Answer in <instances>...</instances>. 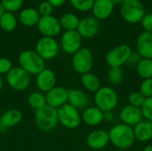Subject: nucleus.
I'll use <instances>...</instances> for the list:
<instances>
[{"label": "nucleus", "instance_id": "7ed1b4c3", "mask_svg": "<svg viewBox=\"0 0 152 151\" xmlns=\"http://www.w3.org/2000/svg\"><path fill=\"white\" fill-rule=\"evenodd\" d=\"M94 101L102 111H113L118 104V94L111 86H102L94 93Z\"/></svg>", "mask_w": 152, "mask_h": 151}, {"label": "nucleus", "instance_id": "72a5a7b5", "mask_svg": "<svg viewBox=\"0 0 152 151\" xmlns=\"http://www.w3.org/2000/svg\"><path fill=\"white\" fill-rule=\"evenodd\" d=\"M143 118L152 122V97L146 98L144 103L141 107Z\"/></svg>", "mask_w": 152, "mask_h": 151}, {"label": "nucleus", "instance_id": "e433bc0d", "mask_svg": "<svg viewBox=\"0 0 152 151\" xmlns=\"http://www.w3.org/2000/svg\"><path fill=\"white\" fill-rule=\"evenodd\" d=\"M12 68V63L8 58H0V75H6Z\"/></svg>", "mask_w": 152, "mask_h": 151}, {"label": "nucleus", "instance_id": "6e6552de", "mask_svg": "<svg viewBox=\"0 0 152 151\" xmlns=\"http://www.w3.org/2000/svg\"><path fill=\"white\" fill-rule=\"evenodd\" d=\"M132 53V48L128 44H118L107 53L105 56L106 63L110 68H122L123 65L126 64Z\"/></svg>", "mask_w": 152, "mask_h": 151}, {"label": "nucleus", "instance_id": "ddd939ff", "mask_svg": "<svg viewBox=\"0 0 152 151\" xmlns=\"http://www.w3.org/2000/svg\"><path fill=\"white\" fill-rule=\"evenodd\" d=\"M119 118L121 120V123L131 127L135 126L137 124L144 119L141 108H137L130 104L126 105L121 109L119 112Z\"/></svg>", "mask_w": 152, "mask_h": 151}, {"label": "nucleus", "instance_id": "58836bf2", "mask_svg": "<svg viewBox=\"0 0 152 151\" xmlns=\"http://www.w3.org/2000/svg\"><path fill=\"white\" fill-rule=\"evenodd\" d=\"M141 60H142V56L137 52H133L126 61V65L130 67H136Z\"/></svg>", "mask_w": 152, "mask_h": 151}, {"label": "nucleus", "instance_id": "2eb2a0df", "mask_svg": "<svg viewBox=\"0 0 152 151\" xmlns=\"http://www.w3.org/2000/svg\"><path fill=\"white\" fill-rule=\"evenodd\" d=\"M57 77L53 69H44L41 72L37 75L36 84L38 90L44 93H46L51 89L56 86Z\"/></svg>", "mask_w": 152, "mask_h": 151}, {"label": "nucleus", "instance_id": "f03ea898", "mask_svg": "<svg viewBox=\"0 0 152 151\" xmlns=\"http://www.w3.org/2000/svg\"><path fill=\"white\" fill-rule=\"evenodd\" d=\"M19 67L30 76H37L45 69V61L43 60L35 50L27 49L22 51L18 56Z\"/></svg>", "mask_w": 152, "mask_h": 151}, {"label": "nucleus", "instance_id": "ea45409f", "mask_svg": "<svg viewBox=\"0 0 152 151\" xmlns=\"http://www.w3.org/2000/svg\"><path fill=\"white\" fill-rule=\"evenodd\" d=\"M114 119V113L113 111H105L103 112V121L105 122H111Z\"/></svg>", "mask_w": 152, "mask_h": 151}, {"label": "nucleus", "instance_id": "cd10ccee", "mask_svg": "<svg viewBox=\"0 0 152 151\" xmlns=\"http://www.w3.org/2000/svg\"><path fill=\"white\" fill-rule=\"evenodd\" d=\"M17 19L13 12H5L0 18V28L5 32H12L16 28Z\"/></svg>", "mask_w": 152, "mask_h": 151}, {"label": "nucleus", "instance_id": "7c9ffc66", "mask_svg": "<svg viewBox=\"0 0 152 151\" xmlns=\"http://www.w3.org/2000/svg\"><path fill=\"white\" fill-rule=\"evenodd\" d=\"M71 5L79 12L91 11L94 0H69Z\"/></svg>", "mask_w": 152, "mask_h": 151}, {"label": "nucleus", "instance_id": "de8ad7c7", "mask_svg": "<svg viewBox=\"0 0 152 151\" xmlns=\"http://www.w3.org/2000/svg\"><path fill=\"white\" fill-rule=\"evenodd\" d=\"M1 115H2V113H1V110H0V118H1Z\"/></svg>", "mask_w": 152, "mask_h": 151}, {"label": "nucleus", "instance_id": "20e7f679", "mask_svg": "<svg viewBox=\"0 0 152 151\" xmlns=\"http://www.w3.org/2000/svg\"><path fill=\"white\" fill-rule=\"evenodd\" d=\"M34 119L35 124L39 130L43 132H51L59 124L57 109L45 105L35 111Z\"/></svg>", "mask_w": 152, "mask_h": 151}, {"label": "nucleus", "instance_id": "49530a36", "mask_svg": "<svg viewBox=\"0 0 152 151\" xmlns=\"http://www.w3.org/2000/svg\"><path fill=\"white\" fill-rule=\"evenodd\" d=\"M115 151H126V150H117Z\"/></svg>", "mask_w": 152, "mask_h": 151}, {"label": "nucleus", "instance_id": "5701e85b", "mask_svg": "<svg viewBox=\"0 0 152 151\" xmlns=\"http://www.w3.org/2000/svg\"><path fill=\"white\" fill-rule=\"evenodd\" d=\"M133 128L135 141L146 143L152 140V122L143 119Z\"/></svg>", "mask_w": 152, "mask_h": 151}, {"label": "nucleus", "instance_id": "4be33fe9", "mask_svg": "<svg viewBox=\"0 0 152 151\" xmlns=\"http://www.w3.org/2000/svg\"><path fill=\"white\" fill-rule=\"evenodd\" d=\"M22 120V113L17 109H10L1 115L0 128L7 130L20 124Z\"/></svg>", "mask_w": 152, "mask_h": 151}, {"label": "nucleus", "instance_id": "f257e3e1", "mask_svg": "<svg viewBox=\"0 0 152 151\" xmlns=\"http://www.w3.org/2000/svg\"><path fill=\"white\" fill-rule=\"evenodd\" d=\"M108 133L110 143L117 148V150H126L130 149L135 142L134 128L123 123L114 125Z\"/></svg>", "mask_w": 152, "mask_h": 151}, {"label": "nucleus", "instance_id": "a18cd8bd", "mask_svg": "<svg viewBox=\"0 0 152 151\" xmlns=\"http://www.w3.org/2000/svg\"><path fill=\"white\" fill-rule=\"evenodd\" d=\"M3 85H4V83H3V79H2V77L0 75V92L2 91L3 89Z\"/></svg>", "mask_w": 152, "mask_h": 151}, {"label": "nucleus", "instance_id": "c9c22d12", "mask_svg": "<svg viewBox=\"0 0 152 151\" xmlns=\"http://www.w3.org/2000/svg\"><path fill=\"white\" fill-rule=\"evenodd\" d=\"M37 11H38V12H39V14H40L41 17L50 16L53 13V6L50 3H48L47 1H43L42 3L39 4L38 8H37Z\"/></svg>", "mask_w": 152, "mask_h": 151}, {"label": "nucleus", "instance_id": "79ce46f5", "mask_svg": "<svg viewBox=\"0 0 152 151\" xmlns=\"http://www.w3.org/2000/svg\"><path fill=\"white\" fill-rule=\"evenodd\" d=\"M6 11H5V9H4V7L3 6V4L0 3V18H1V16Z\"/></svg>", "mask_w": 152, "mask_h": 151}, {"label": "nucleus", "instance_id": "4468645a", "mask_svg": "<svg viewBox=\"0 0 152 151\" xmlns=\"http://www.w3.org/2000/svg\"><path fill=\"white\" fill-rule=\"evenodd\" d=\"M99 29V20L94 16H87L79 20L77 31L82 38H92L98 34Z\"/></svg>", "mask_w": 152, "mask_h": 151}, {"label": "nucleus", "instance_id": "dca6fc26", "mask_svg": "<svg viewBox=\"0 0 152 151\" xmlns=\"http://www.w3.org/2000/svg\"><path fill=\"white\" fill-rule=\"evenodd\" d=\"M45 94L46 104L54 109H59L68 103V89L62 86H55Z\"/></svg>", "mask_w": 152, "mask_h": 151}, {"label": "nucleus", "instance_id": "c756f323", "mask_svg": "<svg viewBox=\"0 0 152 151\" xmlns=\"http://www.w3.org/2000/svg\"><path fill=\"white\" fill-rule=\"evenodd\" d=\"M124 70L122 68H110L107 72V78L111 85H120L124 80Z\"/></svg>", "mask_w": 152, "mask_h": 151}, {"label": "nucleus", "instance_id": "9d476101", "mask_svg": "<svg viewBox=\"0 0 152 151\" xmlns=\"http://www.w3.org/2000/svg\"><path fill=\"white\" fill-rule=\"evenodd\" d=\"M35 51L43 60L49 61L54 59L58 55L60 44L54 37L42 36L36 44Z\"/></svg>", "mask_w": 152, "mask_h": 151}, {"label": "nucleus", "instance_id": "2f4dec72", "mask_svg": "<svg viewBox=\"0 0 152 151\" xmlns=\"http://www.w3.org/2000/svg\"><path fill=\"white\" fill-rule=\"evenodd\" d=\"M145 99L146 98L142 95V93L140 91H134L128 95L129 104L137 108H141L142 106Z\"/></svg>", "mask_w": 152, "mask_h": 151}, {"label": "nucleus", "instance_id": "c85d7f7f", "mask_svg": "<svg viewBox=\"0 0 152 151\" xmlns=\"http://www.w3.org/2000/svg\"><path fill=\"white\" fill-rule=\"evenodd\" d=\"M28 105L36 110L45 107L46 104L45 94L42 92H32L28 97Z\"/></svg>", "mask_w": 152, "mask_h": 151}, {"label": "nucleus", "instance_id": "39448f33", "mask_svg": "<svg viewBox=\"0 0 152 151\" xmlns=\"http://www.w3.org/2000/svg\"><path fill=\"white\" fill-rule=\"evenodd\" d=\"M120 14L125 21L136 24L142 21L146 11L140 0H126L120 4Z\"/></svg>", "mask_w": 152, "mask_h": 151}, {"label": "nucleus", "instance_id": "423d86ee", "mask_svg": "<svg viewBox=\"0 0 152 151\" xmlns=\"http://www.w3.org/2000/svg\"><path fill=\"white\" fill-rule=\"evenodd\" d=\"M71 65L73 69L80 75L91 72L94 67V55L90 49L81 47L72 55Z\"/></svg>", "mask_w": 152, "mask_h": 151}, {"label": "nucleus", "instance_id": "1a4fd4ad", "mask_svg": "<svg viewBox=\"0 0 152 151\" xmlns=\"http://www.w3.org/2000/svg\"><path fill=\"white\" fill-rule=\"evenodd\" d=\"M5 76L6 82L10 88L18 92L26 90L31 82L30 75L19 66L13 67Z\"/></svg>", "mask_w": 152, "mask_h": 151}, {"label": "nucleus", "instance_id": "bb28decb", "mask_svg": "<svg viewBox=\"0 0 152 151\" xmlns=\"http://www.w3.org/2000/svg\"><path fill=\"white\" fill-rule=\"evenodd\" d=\"M135 68L136 72L141 78L148 79L152 77V59L142 58Z\"/></svg>", "mask_w": 152, "mask_h": 151}, {"label": "nucleus", "instance_id": "f704fd0d", "mask_svg": "<svg viewBox=\"0 0 152 151\" xmlns=\"http://www.w3.org/2000/svg\"><path fill=\"white\" fill-rule=\"evenodd\" d=\"M139 91L142 93L145 98L152 97V77L148 79H143L140 85Z\"/></svg>", "mask_w": 152, "mask_h": 151}, {"label": "nucleus", "instance_id": "f3484780", "mask_svg": "<svg viewBox=\"0 0 152 151\" xmlns=\"http://www.w3.org/2000/svg\"><path fill=\"white\" fill-rule=\"evenodd\" d=\"M110 143L109 133L107 131L97 129L90 132L86 137L87 146L94 150H100L104 149Z\"/></svg>", "mask_w": 152, "mask_h": 151}, {"label": "nucleus", "instance_id": "0eeeda50", "mask_svg": "<svg viewBox=\"0 0 152 151\" xmlns=\"http://www.w3.org/2000/svg\"><path fill=\"white\" fill-rule=\"evenodd\" d=\"M57 114L58 123L67 129H76L82 122L79 110L69 103L57 109Z\"/></svg>", "mask_w": 152, "mask_h": 151}, {"label": "nucleus", "instance_id": "37998d69", "mask_svg": "<svg viewBox=\"0 0 152 151\" xmlns=\"http://www.w3.org/2000/svg\"><path fill=\"white\" fill-rule=\"evenodd\" d=\"M142 151H152V144H149V145H146L143 149Z\"/></svg>", "mask_w": 152, "mask_h": 151}, {"label": "nucleus", "instance_id": "4c0bfd02", "mask_svg": "<svg viewBox=\"0 0 152 151\" xmlns=\"http://www.w3.org/2000/svg\"><path fill=\"white\" fill-rule=\"evenodd\" d=\"M144 31L152 32V13H146L141 21Z\"/></svg>", "mask_w": 152, "mask_h": 151}, {"label": "nucleus", "instance_id": "6ab92c4d", "mask_svg": "<svg viewBox=\"0 0 152 151\" xmlns=\"http://www.w3.org/2000/svg\"><path fill=\"white\" fill-rule=\"evenodd\" d=\"M114 3L111 0H94L92 6L93 16L98 20L108 19L114 11Z\"/></svg>", "mask_w": 152, "mask_h": 151}, {"label": "nucleus", "instance_id": "a211bd4d", "mask_svg": "<svg viewBox=\"0 0 152 151\" xmlns=\"http://www.w3.org/2000/svg\"><path fill=\"white\" fill-rule=\"evenodd\" d=\"M68 103L78 110H84L90 105V98L81 89H68Z\"/></svg>", "mask_w": 152, "mask_h": 151}, {"label": "nucleus", "instance_id": "a19ab883", "mask_svg": "<svg viewBox=\"0 0 152 151\" xmlns=\"http://www.w3.org/2000/svg\"><path fill=\"white\" fill-rule=\"evenodd\" d=\"M45 1L50 3L53 7H61L66 2V0H45Z\"/></svg>", "mask_w": 152, "mask_h": 151}, {"label": "nucleus", "instance_id": "412c9836", "mask_svg": "<svg viewBox=\"0 0 152 151\" xmlns=\"http://www.w3.org/2000/svg\"><path fill=\"white\" fill-rule=\"evenodd\" d=\"M137 53L142 58L152 59V32L143 31L136 41Z\"/></svg>", "mask_w": 152, "mask_h": 151}, {"label": "nucleus", "instance_id": "f8f14e48", "mask_svg": "<svg viewBox=\"0 0 152 151\" xmlns=\"http://www.w3.org/2000/svg\"><path fill=\"white\" fill-rule=\"evenodd\" d=\"M37 27L43 36L48 37H55L61 30L60 20L53 15L41 17Z\"/></svg>", "mask_w": 152, "mask_h": 151}, {"label": "nucleus", "instance_id": "393cba45", "mask_svg": "<svg viewBox=\"0 0 152 151\" xmlns=\"http://www.w3.org/2000/svg\"><path fill=\"white\" fill-rule=\"evenodd\" d=\"M81 85L85 90L94 93H95L102 87L100 78L92 72L81 75Z\"/></svg>", "mask_w": 152, "mask_h": 151}, {"label": "nucleus", "instance_id": "b1692460", "mask_svg": "<svg viewBox=\"0 0 152 151\" xmlns=\"http://www.w3.org/2000/svg\"><path fill=\"white\" fill-rule=\"evenodd\" d=\"M41 16L37 9L28 7L21 10L19 15L20 22L26 27H33L37 25Z\"/></svg>", "mask_w": 152, "mask_h": 151}, {"label": "nucleus", "instance_id": "9b49d317", "mask_svg": "<svg viewBox=\"0 0 152 151\" xmlns=\"http://www.w3.org/2000/svg\"><path fill=\"white\" fill-rule=\"evenodd\" d=\"M82 36L77 30L64 31L61 37L60 47L67 54H74L82 47Z\"/></svg>", "mask_w": 152, "mask_h": 151}, {"label": "nucleus", "instance_id": "c03bdc74", "mask_svg": "<svg viewBox=\"0 0 152 151\" xmlns=\"http://www.w3.org/2000/svg\"><path fill=\"white\" fill-rule=\"evenodd\" d=\"M113 3H114V4H123L126 0H111Z\"/></svg>", "mask_w": 152, "mask_h": 151}, {"label": "nucleus", "instance_id": "aec40b11", "mask_svg": "<svg viewBox=\"0 0 152 151\" xmlns=\"http://www.w3.org/2000/svg\"><path fill=\"white\" fill-rule=\"evenodd\" d=\"M81 120L88 126H97L103 122V111L95 106H89L83 110Z\"/></svg>", "mask_w": 152, "mask_h": 151}, {"label": "nucleus", "instance_id": "473e14b6", "mask_svg": "<svg viewBox=\"0 0 152 151\" xmlns=\"http://www.w3.org/2000/svg\"><path fill=\"white\" fill-rule=\"evenodd\" d=\"M23 1L24 0H1V4L4 7L6 12H14L21 8Z\"/></svg>", "mask_w": 152, "mask_h": 151}, {"label": "nucleus", "instance_id": "a878e982", "mask_svg": "<svg viewBox=\"0 0 152 151\" xmlns=\"http://www.w3.org/2000/svg\"><path fill=\"white\" fill-rule=\"evenodd\" d=\"M59 20L61 28H63L65 31H68V30H77L80 20L76 14L71 12H67L61 15Z\"/></svg>", "mask_w": 152, "mask_h": 151}]
</instances>
